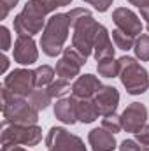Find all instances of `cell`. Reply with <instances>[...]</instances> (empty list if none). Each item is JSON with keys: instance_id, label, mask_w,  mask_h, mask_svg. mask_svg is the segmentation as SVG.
I'll use <instances>...</instances> for the list:
<instances>
[{"instance_id": "cell-11", "label": "cell", "mask_w": 149, "mask_h": 151, "mask_svg": "<svg viewBox=\"0 0 149 151\" xmlns=\"http://www.w3.org/2000/svg\"><path fill=\"white\" fill-rule=\"evenodd\" d=\"M148 119V109L140 102H132L121 114V127L126 132H139Z\"/></svg>"}, {"instance_id": "cell-27", "label": "cell", "mask_w": 149, "mask_h": 151, "mask_svg": "<svg viewBox=\"0 0 149 151\" xmlns=\"http://www.w3.org/2000/svg\"><path fill=\"white\" fill-rule=\"evenodd\" d=\"M18 2H19V0H0V9H2V11H0V18L5 19L7 14H9V11H11Z\"/></svg>"}, {"instance_id": "cell-8", "label": "cell", "mask_w": 149, "mask_h": 151, "mask_svg": "<svg viewBox=\"0 0 149 151\" xmlns=\"http://www.w3.org/2000/svg\"><path fill=\"white\" fill-rule=\"evenodd\" d=\"M4 86L18 97H30L35 90V74L27 69L12 70L4 79Z\"/></svg>"}, {"instance_id": "cell-30", "label": "cell", "mask_w": 149, "mask_h": 151, "mask_svg": "<svg viewBox=\"0 0 149 151\" xmlns=\"http://www.w3.org/2000/svg\"><path fill=\"white\" fill-rule=\"evenodd\" d=\"M111 5H112V0H97V2L93 4V7H95L97 11H100V12H105Z\"/></svg>"}, {"instance_id": "cell-22", "label": "cell", "mask_w": 149, "mask_h": 151, "mask_svg": "<svg viewBox=\"0 0 149 151\" xmlns=\"http://www.w3.org/2000/svg\"><path fill=\"white\" fill-rule=\"evenodd\" d=\"M112 40H114L116 47H119L123 51H128V49H132L135 46V37H132V35H128V34H125V32H121L117 28L112 32Z\"/></svg>"}, {"instance_id": "cell-3", "label": "cell", "mask_w": 149, "mask_h": 151, "mask_svg": "<svg viewBox=\"0 0 149 151\" xmlns=\"http://www.w3.org/2000/svg\"><path fill=\"white\" fill-rule=\"evenodd\" d=\"M2 111L4 121L11 125H35L39 119V111L25 97L11 93L5 86L2 90Z\"/></svg>"}, {"instance_id": "cell-26", "label": "cell", "mask_w": 149, "mask_h": 151, "mask_svg": "<svg viewBox=\"0 0 149 151\" xmlns=\"http://www.w3.org/2000/svg\"><path fill=\"white\" fill-rule=\"evenodd\" d=\"M135 142L139 144L140 151H149V125L148 123L139 132H135Z\"/></svg>"}, {"instance_id": "cell-14", "label": "cell", "mask_w": 149, "mask_h": 151, "mask_svg": "<svg viewBox=\"0 0 149 151\" xmlns=\"http://www.w3.org/2000/svg\"><path fill=\"white\" fill-rule=\"evenodd\" d=\"M100 88H102V84L95 76L84 74L72 84V97H75V99H93Z\"/></svg>"}, {"instance_id": "cell-23", "label": "cell", "mask_w": 149, "mask_h": 151, "mask_svg": "<svg viewBox=\"0 0 149 151\" xmlns=\"http://www.w3.org/2000/svg\"><path fill=\"white\" fill-rule=\"evenodd\" d=\"M135 55L137 58H140L142 62H148L149 60V35H139L135 39Z\"/></svg>"}, {"instance_id": "cell-28", "label": "cell", "mask_w": 149, "mask_h": 151, "mask_svg": "<svg viewBox=\"0 0 149 151\" xmlns=\"http://www.w3.org/2000/svg\"><path fill=\"white\" fill-rule=\"evenodd\" d=\"M0 35H2V49L7 51L11 47V34L5 27H0Z\"/></svg>"}, {"instance_id": "cell-19", "label": "cell", "mask_w": 149, "mask_h": 151, "mask_svg": "<svg viewBox=\"0 0 149 151\" xmlns=\"http://www.w3.org/2000/svg\"><path fill=\"white\" fill-rule=\"evenodd\" d=\"M34 74H35V88H47L54 81L56 70L49 65H42L37 70H34Z\"/></svg>"}, {"instance_id": "cell-4", "label": "cell", "mask_w": 149, "mask_h": 151, "mask_svg": "<svg viewBox=\"0 0 149 151\" xmlns=\"http://www.w3.org/2000/svg\"><path fill=\"white\" fill-rule=\"evenodd\" d=\"M69 28H70V19L63 12L53 14L47 19L40 39L42 51L47 56H58L63 51V44L69 37Z\"/></svg>"}, {"instance_id": "cell-33", "label": "cell", "mask_w": 149, "mask_h": 151, "mask_svg": "<svg viewBox=\"0 0 149 151\" xmlns=\"http://www.w3.org/2000/svg\"><path fill=\"white\" fill-rule=\"evenodd\" d=\"M7 65H9V60H7V56H4V58H2V72L7 70Z\"/></svg>"}, {"instance_id": "cell-16", "label": "cell", "mask_w": 149, "mask_h": 151, "mask_svg": "<svg viewBox=\"0 0 149 151\" xmlns=\"http://www.w3.org/2000/svg\"><path fill=\"white\" fill-rule=\"evenodd\" d=\"M75 114H77V121L93 123L100 116V111L93 99H75Z\"/></svg>"}, {"instance_id": "cell-29", "label": "cell", "mask_w": 149, "mask_h": 151, "mask_svg": "<svg viewBox=\"0 0 149 151\" xmlns=\"http://www.w3.org/2000/svg\"><path fill=\"white\" fill-rule=\"evenodd\" d=\"M119 151H140V148H139V144H137L135 141L125 139V141L121 142V146H119Z\"/></svg>"}, {"instance_id": "cell-7", "label": "cell", "mask_w": 149, "mask_h": 151, "mask_svg": "<svg viewBox=\"0 0 149 151\" xmlns=\"http://www.w3.org/2000/svg\"><path fill=\"white\" fill-rule=\"evenodd\" d=\"M46 144L49 151H86L84 142L77 137L69 134L65 128L53 127L46 137Z\"/></svg>"}, {"instance_id": "cell-1", "label": "cell", "mask_w": 149, "mask_h": 151, "mask_svg": "<svg viewBox=\"0 0 149 151\" xmlns=\"http://www.w3.org/2000/svg\"><path fill=\"white\" fill-rule=\"evenodd\" d=\"M69 19H70V27L74 28V35H72V47L75 51H79L84 58H88L93 53V46H95V39L100 30V23H97L93 19V16L90 14V11L86 9H72L70 12H67Z\"/></svg>"}, {"instance_id": "cell-5", "label": "cell", "mask_w": 149, "mask_h": 151, "mask_svg": "<svg viewBox=\"0 0 149 151\" xmlns=\"http://www.w3.org/2000/svg\"><path fill=\"white\" fill-rule=\"evenodd\" d=\"M119 77L123 86L130 95H140L149 88V76L140 63L132 56H121L119 60Z\"/></svg>"}, {"instance_id": "cell-9", "label": "cell", "mask_w": 149, "mask_h": 151, "mask_svg": "<svg viewBox=\"0 0 149 151\" xmlns=\"http://www.w3.org/2000/svg\"><path fill=\"white\" fill-rule=\"evenodd\" d=\"M86 63V58L79 53V51H75L74 47H65L63 49V55H62V58H60V62L56 63V74L60 76L62 79H72L75 76H79V70H81V67Z\"/></svg>"}, {"instance_id": "cell-36", "label": "cell", "mask_w": 149, "mask_h": 151, "mask_svg": "<svg viewBox=\"0 0 149 151\" xmlns=\"http://www.w3.org/2000/svg\"><path fill=\"white\" fill-rule=\"evenodd\" d=\"M148 30H149V21H148Z\"/></svg>"}, {"instance_id": "cell-20", "label": "cell", "mask_w": 149, "mask_h": 151, "mask_svg": "<svg viewBox=\"0 0 149 151\" xmlns=\"http://www.w3.org/2000/svg\"><path fill=\"white\" fill-rule=\"evenodd\" d=\"M97 69H98V74L104 77H116V76H119V62H116L114 56L102 58V60H98Z\"/></svg>"}, {"instance_id": "cell-32", "label": "cell", "mask_w": 149, "mask_h": 151, "mask_svg": "<svg viewBox=\"0 0 149 151\" xmlns=\"http://www.w3.org/2000/svg\"><path fill=\"white\" fill-rule=\"evenodd\" d=\"M72 0H54V4L58 5V7H63V5H69Z\"/></svg>"}, {"instance_id": "cell-18", "label": "cell", "mask_w": 149, "mask_h": 151, "mask_svg": "<svg viewBox=\"0 0 149 151\" xmlns=\"http://www.w3.org/2000/svg\"><path fill=\"white\" fill-rule=\"evenodd\" d=\"M54 116L65 123V125H74L77 121V114H75V99H60L54 106Z\"/></svg>"}, {"instance_id": "cell-24", "label": "cell", "mask_w": 149, "mask_h": 151, "mask_svg": "<svg viewBox=\"0 0 149 151\" xmlns=\"http://www.w3.org/2000/svg\"><path fill=\"white\" fill-rule=\"evenodd\" d=\"M69 90H72L70 88V83L67 81V79H56V81H53L49 86H47V91L51 93V97L54 99V97H63Z\"/></svg>"}, {"instance_id": "cell-10", "label": "cell", "mask_w": 149, "mask_h": 151, "mask_svg": "<svg viewBox=\"0 0 149 151\" xmlns=\"http://www.w3.org/2000/svg\"><path fill=\"white\" fill-rule=\"evenodd\" d=\"M112 21L116 23L117 30H121L132 37H137L142 32V21L139 19V16L133 11H130L126 7H117L112 12Z\"/></svg>"}, {"instance_id": "cell-12", "label": "cell", "mask_w": 149, "mask_h": 151, "mask_svg": "<svg viewBox=\"0 0 149 151\" xmlns=\"http://www.w3.org/2000/svg\"><path fill=\"white\" fill-rule=\"evenodd\" d=\"M39 58L35 40L28 35H18L14 42V60L21 65H32Z\"/></svg>"}, {"instance_id": "cell-34", "label": "cell", "mask_w": 149, "mask_h": 151, "mask_svg": "<svg viewBox=\"0 0 149 151\" xmlns=\"http://www.w3.org/2000/svg\"><path fill=\"white\" fill-rule=\"evenodd\" d=\"M2 151H27L25 148H19V146H12V148H9V150H2Z\"/></svg>"}, {"instance_id": "cell-25", "label": "cell", "mask_w": 149, "mask_h": 151, "mask_svg": "<svg viewBox=\"0 0 149 151\" xmlns=\"http://www.w3.org/2000/svg\"><path fill=\"white\" fill-rule=\"evenodd\" d=\"M102 128L109 130L112 134H117V132L123 128V127H121V116H116V113L104 116V118H102Z\"/></svg>"}, {"instance_id": "cell-6", "label": "cell", "mask_w": 149, "mask_h": 151, "mask_svg": "<svg viewBox=\"0 0 149 151\" xmlns=\"http://www.w3.org/2000/svg\"><path fill=\"white\" fill-rule=\"evenodd\" d=\"M42 139V130L37 125H11L4 123L2 132V150H9L18 144L25 146H35Z\"/></svg>"}, {"instance_id": "cell-13", "label": "cell", "mask_w": 149, "mask_h": 151, "mask_svg": "<svg viewBox=\"0 0 149 151\" xmlns=\"http://www.w3.org/2000/svg\"><path fill=\"white\" fill-rule=\"evenodd\" d=\"M100 116H107V114H114L117 109V104H119V93L114 86H102L97 95L93 97Z\"/></svg>"}, {"instance_id": "cell-2", "label": "cell", "mask_w": 149, "mask_h": 151, "mask_svg": "<svg viewBox=\"0 0 149 151\" xmlns=\"http://www.w3.org/2000/svg\"><path fill=\"white\" fill-rule=\"evenodd\" d=\"M58 5L54 0H30L25 9L14 18V30L18 35H35L44 27L46 14L53 12Z\"/></svg>"}, {"instance_id": "cell-35", "label": "cell", "mask_w": 149, "mask_h": 151, "mask_svg": "<svg viewBox=\"0 0 149 151\" xmlns=\"http://www.w3.org/2000/svg\"><path fill=\"white\" fill-rule=\"evenodd\" d=\"M84 2H88V4H90V5H93V4H95V2H97V0H84Z\"/></svg>"}, {"instance_id": "cell-31", "label": "cell", "mask_w": 149, "mask_h": 151, "mask_svg": "<svg viewBox=\"0 0 149 151\" xmlns=\"http://www.w3.org/2000/svg\"><path fill=\"white\" fill-rule=\"evenodd\" d=\"M130 4H133V5H137L139 9H142V7H148L149 5V0H128Z\"/></svg>"}, {"instance_id": "cell-15", "label": "cell", "mask_w": 149, "mask_h": 151, "mask_svg": "<svg viewBox=\"0 0 149 151\" xmlns=\"http://www.w3.org/2000/svg\"><path fill=\"white\" fill-rule=\"evenodd\" d=\"M90 146L93 151H114L116 150V139L112 132L105 128H93L88 135Z\"/></svg>"}, {"instance_id": "cell-17", "label": "cell", "mask_w": 149, "mask_h": 151, "mask_svg": "<svg viewBox=\"0 0 149 151\" xmlns=\"http://www.w3.org/2000/svg\"><path fill=\"white\" fill-rule=\"evenodd\" d=\"M93 56L98 60L102 58H109V56H114V47H112L111 37H109V32L107 28L102 25L98 34H97V39H95V46H93Z\"/></svg>"}, {"instance_id": "cell-21", "label": "cell", "mask_w": 149, "mask_h": 151, "mask_svg": "<svg viewBox=\"0 0 149 151\" xmlns=\"http://www.w3.org/2000/svg\"><path fill=\"white\" fill-rule=\"evenodd\" d=\"M53 97L51 93L47 91V88H39V90H34V93L30 95V104L37 109V111H42L46 109L49 104H51Z\"/></svg>"}]
</instances>
